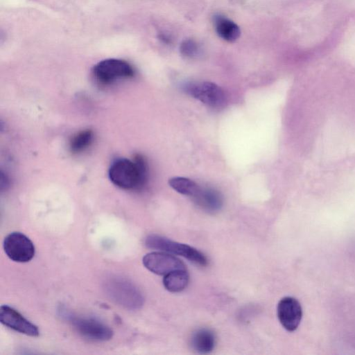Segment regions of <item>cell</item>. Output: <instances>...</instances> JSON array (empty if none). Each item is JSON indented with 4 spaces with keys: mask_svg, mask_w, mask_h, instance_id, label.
Returning a JSON list of instances; mask_svg holds the SVG:
<instances>
[{
    "mask_svg": "<svg viewBox=\"0 0 355 355\" xmlns=\"http://www.w3.org/2000/svg\"><path fill=\"white\" fill-rule=\"evenodd\" d=\"M0 321L3 325L23 334L32 337L38 336L40 334V331L36 325L9 306H1Z\"/></svg>",
    "mask_w": 355,
    "mask_h": 355,
    "instance_id": "10",
    "label": "cell"
},
{
    "mask_svg": "<svg viewBox=\"0 0 355 355\" xmlns=\"http://www.w3.org/2000/svg\"><path fill=\"white\" fill-rule=\"evenodd\" d=\"M189 281V275L187 270H178L164 275L163 284L167 291L178 293L186 288Z\"/></svg>",
    "mask_w": 355,
    "mask_h": 355,
    "instance_id": "14",
    "label": "cell"
},
{
    "mask_svg": "<svg viewBox=\"0 0 355 355\" xmlns=\"http://www.w3.org/2000/svg\"><path fill=\"white\" fill-rule=\"evenodd\" d=\"M145 245L150 249L183 257L200 266H206L209 262L207 257L196 248L158 234H153L147 236L145 239Z\"/></svg>",
    "mask_w": 355,
    "mask_h": 355,
    "instance_id": "3",
    "label": "cell"
},
{
    "mask_svg": "<svg viewBox=\"0 0 355 355\" xmlns=\"http://www.w3.org/2000/svg\"><path fill=\"white\" fill-rule=\"evenodd\" d=\"M212 21L216 33L223 40L234 42L240 37L239 26L225 15L220 13L214 14Z\"/></svg>",
    "mask_w": 355,
    "mask_h": 355,
    "instance_id": "12",
    "label": "cell"
},
{
    "mask_svg": "<svg viewBox=\"0 0 355 355\" xmlns=\"http://www.w3.org/2000/svg\"><path fill=\"white\" fill-rule=\"evenodd\" d=\"M135 73V69L130 63L116 58L101 60L92 69L96 80L103 85L110 84L121 78H132Z\"/></svg>",
    "mask_w": 355,
    "mask_h": 355,
    "instance_id": "4",
    "label": "cell"
},
{
    "mask_svg": "<svg viewBox=\"0 0 355 355\" xmlns=\"http://www.w3.org/2000/svg\"><path fill=\"white\" fill-rule=\"evenodd\" d=\"M277 310L279 321L283 327L288 331H295L302 316L300 302L294 297H285L279 302Z\"/></svg>",
    "mask_w": 355,
    "mask_h": 355,
    "instance_id": "9",
    "label": "cell"
},
{
    "mask_svg": "<svg viewBox=\"0 0 355 355\" xmlns=\"http://www.w3.org/2000/svg\"><path fill=\"white\" fill-rule=\"evenodd\" d=\"M104 289L112 300L130 309H139L144 304V298L139 289L128 280L112 277L104 282Z\"/></svg>",
    "mask_w": 355,
    "mask_h": 355,
    "instance_id": "2",
    "label": "cell"
},
{
    "mask_svg": "<svg viewBox=\"0 0 355 355\" xmlns=\"http://www.w3.org/2000/svg\"><path fill=\"white\" fill-rule=\"evenodd\" d=\"M62 315L81 336L89 340L106 341L113 336L112 330L98 320L76 316L67 311H64Z\"/></svg>",
    "mask_w": 355,
    "mask_h": 355,
    "instance_id": "5",
    "label": "cell"
},
{
    "mask_svg": "<svg viewBox=\"0 0 355 355\" xmlns=\"http://www.w3.org/2000/svg\"><path fill=\"white\" fill-rule=\"evenodd\" d=\"M4 174L1 172V190L8 185V180L6 177H4Z\"/></svg>",
    "mask_w": 355,
    "mask_h": 355,
    "instance_id": "18",
    "label": "cell"
},
{
    "mask_svg": "<svg viewBox=\"0 0 355 355\" xmlns=\"http://www.w3.org/2000/svg\"><path fill=\"white\" fill-rule=\"evenodd\" d=\"M142 261L148 270L159 275H166L178 270H187L180 259L165 252L148 253L143 257Z\"/></svg>",
    "mask_w": 355,
    "mask_h": 355,
    "instance_id": "8",
    "label": "cell"
},
{
    "mask_svg": "<svg viewBox=\"0 0 355 355\" xmlns=\"http://www.w3.org/2000/svg\"><path fill=\"white\" fill-rule=\"evenodd\" d=\"M183 89L191 96L211 107H221L226 102L224 91L211 82L188 83L183 86Z\"/></svg>",
    "mask_w": 355,
    "mask_h": 355,
    "instance_id": "6",
    "label": "cell"
},
{
    "mask_svg": "<svg viewBox=\"0 0 355 355\" xmlns=\"http://www.w3.org/2000/svg\"><path fill=\"white\" fill-rule=\"evenodd\" d=\"M93 133L90 130L80 132L70 141V149L73 153H79L85 150L92 143Z\"/></svg>",
    "mask_w": 355,
    "mask_h": 355,
    "instance_id": "16",
    "label": "cell"
},
{
    "mask_svg": "<svg viewBox=\"0 0 355 355\" xmlns=\"http://www.w3.org/2000/svg\"><path fill=\"white\" fill-rule=\"evenodd\" d=\"M181 55L187 58L197 57L200 53L199 44L193 40H184L180 46Z\"/></svg>",
    "mask_w": 355,
    "mask_h": 355,
    "instance_id": "17",
    "label": "cell"
},
{
    "mask_svg": "<svg viewBox=\"0 0 355 355\" xmlns=\"http://www.w3.org/2000/svg\"><path fill=\"white\" fill-rule=\"evenodd\" d=\"M108 174L111 182L121 189H141L147 181V164L139 155L135 157L134 161L121 158L112 164Z\"/></svg>",
    "mask_w": 355,
    "mask_h": 355,
    "instance_id": "1",
    "label": "cell"
},
{
    "mask_svg": "<svg viewBox=\"0 0 355 355\" xmlns=\"http://www.w3.org/2000/svg\"><path fill=\"white\" fill-rule=\"evenodd\" d=\"M191 198L199 207L209 213L218 211L223 205L222 195L212 188L200 187Z\"/></svg>",
    "mask_w": 355,
    "mask_h": 355,
    "instance_id": "11",
    "label": "cell"
},
{
    "mask_svg": "<svg viewBox=\"0 0 355 355\" xmlns=\"http://www.w3.org/2000/svg\"><path fill=\"white\" fill-rule=\"evenodd\" d=\"M168 184L179 193L190 197H193L200 188L194 181L183 177L171 178Z\"/></svg>",
    "mask_w": 355,
    "mask_h": 355,
    "instance_id": "15",
    "label": "cell"
},
{
    "mask_svg": "<svg viewBox=\"0 0 355 355\" xmlns=\"http://www.w3.org/2000/svg\"><path fill=\"white\" fill-rule=\"evenodd\" d=\"M3 245L6 255L15 262H28L35 255L33 243L28 237L19 232L7 235L3 240Z\"/></svg>",
    "mask_w": 355,
    "mask_h": 355,
    "instance_id": "7",
    "label": "cell"
},
{
    "mask_svg": "<svg viewBox=\"0 0 355 355\" xmlns=\"http://www.w3.org/2000/svg\"><path fill=\"white\" fill-rule=\"evenodd\" d=\"M216 344L215 334L207 328L196 330L190 338L191 348L198 354H206L211 352L214 349Z\"/></svg>",
    "mask_w": 355,
    "mask_h": 355,
    "instance_id": "13",
    "label": "cell"
}]
</instances>
